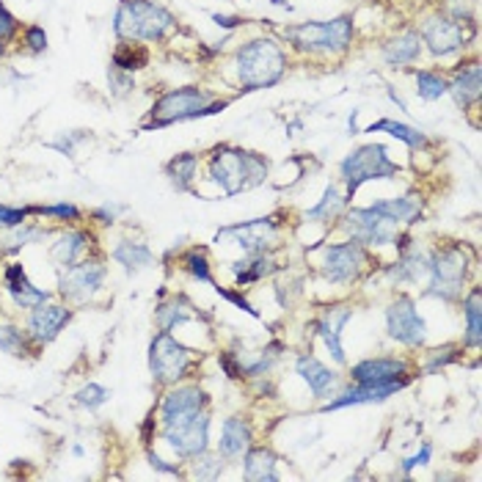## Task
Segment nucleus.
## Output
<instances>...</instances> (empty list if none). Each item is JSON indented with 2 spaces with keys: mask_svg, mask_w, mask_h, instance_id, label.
<instances>
[{
  "mask_svg": "<svg viewBox=\"0 0 482 482\" xmlns=\"http://www.w3.org/2000/svg\"><path fill=\"white\" fill-rule=\"evenodd\" d=\"M210 180L221 185L227 196H237L268 180V160L240 147H215L210 157Z\"/></svg>",
  "mask_w": 482,
  "mask_h": 482,
  "instance_id": "obj_1",
  "label": "nucleus"
},
{
  "mask_svg": "<svg viewBox=\"0 0 482 482\" xmlns=\"http://www.w3.org/2000/svg\"><path fill=\"white\" fill-rule=\"evenodd\" d=\"M243 92H259L276 85L287 72V53L276 39H251L235 56Z\"/></svg>",
  "mask_w": 482,
  "mask_h": 482,
  "instance_id": "obj_2",
  "label": "nucleus"
},
{
  "mask_svg": "<svg viewBox=\"0 0 482 482\" xmlns=\"http://www.w3.org/2000/svg\"><path fill=\"white\" fill-rule=\"evenodd\" d=\"M229 105V100L218 103L210 92L199 89V85H183V89L165 92L149 111V119L144 121V129H160L174 121H188V119H201L221 113Z\"/></svg>",
  "mask_w": 482,
  "mask_h": 482,
  "instance_id": "obj_3",
  "label": "nucleus"
},
{
  "mask_svg": "<svg viewBox=\"0 0 482 482\" xmlns=\"http://www.w3.org/2000/svg\"><path fill=\"white\" fill-rule=\"evenodd\" d=\"M174 14L152 0H121L113 31L121 41H160L174 28Z\"/></svg>",
  "mask_w": 482,
  "mask_h": 482,
  "instance_id": "obj_4",
  "label": "nucleus"
},
{
  "mask_svg": "<svg viewBox=\"0 0 482 482\" xmlns=\"http://www.w3.org/2000/svg\"><path fill=\"white\" fill-rule=\"evenodd\" d=\"M287 41L300 53H326L339 56L353 45V17L339 14L323 22H300L284 28Z\"/></svg>",
  "mask_w": 482,
  "mask_h": 482,
  "instance_id": "obj_5",
  "label": "nucleus"
},
{
  "mask_svg": "<svg viewBox=\"0 0 482 482\" xmlns=\"http://www.w3.org/2000/svg\"><path fill=\"white\" fill-rule=\"evenodd\" d=\"M339 174L342 183L347 185V199H353V193L364 183L394 180L400 174V165L388 157V149L383 144H364L339 163Z\"/></svg>",
  "mask_w": 482,
  "mask_h": 482,
  "instance_id": "obj_6",
  "label": "nucleus"
},
{
  "mask_svg": "<svg viewBox=\"0 0 482 482\" xmlns=\"http://www.w3.org/2000/svg\"><path fill=\"white\" fill-rule=\"evenodd\" d=\"M469 273V259L460 245H444L430 254V287L427 295L442 298V300H455L463 292V281Z\"/></svg>",
  "mask_w": 482,
  "mask_h": 482,
  "instance_id": "obj_7",
  "label": "nucleus"
},
{
  "mask_svg": "<svg viewBox=\"0 0 482 482\" xmlns=\"http://www.w3.org/2000/svg\"><path fill=\"white\" fill-rule=\"evenodd\" d=\"M193 350L171 336V331H160L149 344V370L157 383H177L193 367Z\"/></svg>",
  "mask_w": 482,
  "mask_h": 482,
  "instance_id": "obj_8",
  "label": "nucleus"
},
{
  "mask_svg": "<svg viewBox=\"0 0 482 482\" xmlns=\"http://www.w3.org/2000/svg\"><path fill=\"white\" fill-rule=\"evenodd\" d=\"M344 229L350 232V240L362 245H388L397 243L400 237V224L378 212L372 204L362 210H350L344 218Z\"/></svg>",
  "mask_w": 482,
  "mask_h": 482,
  "instance_id": "obj_9",
  "label": "nucleus"
},
{
  "mask_svg": "<svg viewBox=\"0 0 482 482\" xmlns=\"http://www.w3.org/2000/svg\"><path fill=\"white\" fill-rule=\"evenodd\" d=\"M469 22H460V20H452L447 14H433L422 22V45H427V50L435 56V58H447L452 53H460L469 39L474 36V31L469 33L466 31Z\"/></svg>",
  "mask_w": 482,
  "mask_h": 482,
  "instance_id": "obj_10",
  "label": "nucleus"
},
{
  "mask_svg": "<svg viewBox=\"0 0 482 482\" xmlns=\"http://www.w3.org/2000/svg\"><path fill=\"white\" fill-rule=\"evenodd\" d=\"M163 438L180 458H196L210 447V416L207 411H196L185 419L163 424Z\"/></svg>",
  "mask_w": 482,
  "mask_h": 482,
  "instance_id": "obj_11",
  "label": "nucleus"
},
{
  "mask_svg": "<svg viewBox=\"0 0 482 482\" xmlns=\"http://www.w3.org/2000/svg\"><path fill=\"white\" fill-rule=\"evenodd\" d=\"M367 265V254L364 245L356 240H347V243H334L326 245V259H323V276L331 284H350L362 276Z\"/></svg>",
  "mask_w": 482,
  "mask_h": 482,
  "instance_id": "obj_12",
  "label": "nucleus"
},
{
  "mask_svg": "<svg viewBox=\"0 0 482 482\" xmlns=\"http://www.w3.org/2000/svg\"><path fill=\"white\" fill-rule=\"evenodd\" d=\"M386 331L391 339H397L400 344L419 347L427 339V326L416 309V303L408 295H400L386 309Z\"/></svg>",
  "mask_w": 482,
  "mask_h": 482,
  "instance_id": "obj_13",
  "label": "nucleus"
},
{
  "mask_svg": "<svg viewBox=\"0 0 482 482\" xmlns=\"http://www.w3.org/2000/svg\"><path fill=\"white\" fill-rule=\"evenodd\" d=\"M105 276H108V271H105V265L100 259H85V262H77V265L67 268V273L61 276L58 287H61L64 298L85 303L103 290Z\"/></svg>",
  "mask_w": 482,
  "mask_h": 482,
  "instance_id": "obj_14",
  "label": "nucleus"
},
{
  "mask_svg": "<svg viewBox=\"0 0 482 482\" xmlns=\"http://www.w3.org/2000/svg\"><path fill=\"white\" fill-rule=\"evenodd\" d=\"M227 237H232L245 254H265L279 237V224H276V218H256V221L235 224L218 232V240H227Z\"/></svg>",
  "mask_w": 482,
  "mask_h": 482,
  "instance_id": "obj_15",
  "label": "nucleus"
},
{
  "mask_svg": "<svg viewBox=\"0 0 482 482\" xmlns=\"http://www.w3.org/2000/svg\"><path fill=\"white\" fill-rule=\"evenodd\" d=\"M350 375H353V380L362 386H383V383H400V380L408 383V364L403 359L378 356V359L359 362L353 370H350Z\"/></svg>",
  "mask_w": 482,
  "mask_h": 482,
  "instance_id": "obj_16",
  "label": "nucleus"
},
{
  "mask_svg": "<svg viewBox=\"0 0 482 482\" xmlns=\"http://www.w3.org/2000/svg\"><path fill=\"white\" fill-rule=\"evenodd\" d=\"M207 408V394L199 388V386H180L168 391L163 397V406H160V419L163 424L168 422H177V419H185L196 411H204Z\"/></svg>",
  "mask_w": 482,
  "mask_h": 482,
  "instance_id": "obj_17",
  "label": "nucleus"
},
{
  "mask_svg": "<svg viewBox=\"0 0 482 482\" xmlns=\"http://www.w3.org/2000/svg\"><path fill=\"white\" fill-rule=\"evenodd\" d=\"M72 312L67 309V306H58V303H41L36 306V309L31 312V320H28V334L36 339V342H53L64 326L69 323Z\"/></svg>",
  "mask_w": 482,
  "mask_h": 482,
  "instance_id": "obj_18",
  "label": "nucleus"
},
{
  "mask_svg": "<svg viewBox=\"0 0 482 482\" xmlns=\"http://www.w3.org/2000/svg\"><path fill=\"white\" fill-rule=\"evenodd\" d=\"M400 388H406V380L400 383H383V386H362L356 383L353 388H344L336 400L326 403L323 411L331 414V411H339V408H350V406H370V403H383L388 400L391 394H397Z\"/></svg>",
  "mask_w": 482,
  "mask_h": 482,
  "instance_id": "obj_19",
  "label": "nucleus"
},
{
  "mask_svg": "<svg viewBox=\"0 0 482 482\" xmlns=\"http://www.w3.org/2000/svg\"><path fill=\"white\" fill-rule=\"evenodd\" d=\"M350 320H353V309H350V306H331V309H326L323 317L317 320V334L323 336L328 353L334 356L336 364H344L342 334H344V326Z\"/></svg>",
  "mask_w": 482,
  "mask_h": 482,
  "instance_id": "obj_20",
  "label": "nucleus"
},
{
  "mask_svg": "<svg viewBox=\"0 0 482 482\" xmlns=\"http://www.w3.org/2000/svg\"><path fill=\"white\" fill-rule=\"evenodd\" d=\"M295 370L306 380V386H309V391L315 394V397H334V388H336L339 378L320 359H315L312 353H306V356H300L295 362Z\"/></svg>",
  "mask_w": 482,
  "mask_h": 482,
  "instance_id": "obj_21",
  "label": "nucleus"
},
{
  "mask_svg": "<svg viewBox=\"0 0 482 482\" xmlns=\"http://www.w3.org/2000/svg\"><path fill=\"white\" fill-rule=\"evenodd\" d=\"M251 442H254V430L245 419L240 416H232L224 422L221 427V442H218V455L227 458V460H235V458H243L248 450H251Z\"/></svg>",
  "mask_w": 482,
  "mask_h": 482,
  "instance_id": "obj_22",
  "label": "nucleus"
},
{
  "mask_svg": "<svg viewBox=\"0 0 482 482\" xmlns=\"http://www.w3.org/2000/svg\"><path fill=\"white\" fill-rule=\"evenodd\" d=\"M479 92H482V72H479V61L474 58L471 64H460L455 69V77L450 83V94L455 97L458 108L469 111V105L479 103Z\"/></svg>",
  "mask_w": 482,
  "mask_h": 482,
  "instance_id": "obj_23",
  "label": "nucleus"
},
{
  "mask_svg": "<svg viewBox=\"0 0 482 482\" xmlns=\"http://www.w3.org/2000/svg\"><path fill=\"white\" fill-rule=\"evenodd\" d=\"M419 56H422V39L416 31L397 33L383 45V61L388 67H408V64L419 61Z\"/></svg>",
  "mask_w": 482,
  "mask_h": 482,
  "instance_id": "obj_24",
  "label": "nucleus"
},
{
  "mask_svg": "<svg viewBox=\"0 0 482 482\" xmlns=\"http://www.w3.org/2000/svg\"><path fill=\"white\" fill-rule=\"evenodd\" d=\"M6 287H9L14 303L22 306V309H36V306L48 303V298H50L45 290H39V287H33V284L28 281L22 265H9V268H6Z\"/></svg>",
  "mask_w": 482,
  "mask_h": 482,
  "instance_id": "obj_25",
  "label": "nucleus"
},
{
  "mask_svg": "<svg viewBox=\"0 0 482 482\" xmlns=\"http://www.w3.org/2000/svg\"><path fill=\"white\" fill-rule=\"evenodd\" d=\"M430 273V256H424L422 251H406L394 265L388 268V276L397 284H419L422 279H427Z\"/></svg>",
  "mask_w": 482,
  "mask_h": 482,
  "instance_id": "obj_26",
  "label": "nucleus"
},
{
  "mask_svg": "<svg viewBox=\"0 0 482 482\" xmlns=\"http://www.w3.org/2000/svg\"><path fill=\"white\" fill-rule=\"evenodd\" d=\"M276 466H279V458L265 447L248 450L243 455V474L245 479H254V482H276L279 479Z\"/></svg>",
  "mask_w": 482,
  "mask_h": 482,
  "instance_id": "obj_27",
  "label": "nucleus"
},
{
  "mask_svg": "<svg viewBox=\"0 0 482 482\" xmlns=\"http://www.w3.org/2000/svg\"><path fill=\"white\" fill-rule=\"evenodd\" d=\"M364 133H388L391 138L403 141L408 149H424L427 147V136L422 133L419 127H411V124H403V121H394V119H380V121H372Z\"/></svg>",
  "mask_w": 482,
  "mask_h": 482,
  "instance_id": "obj_28",
  "label": "nucleus"
},
{
  "mask_svg": "<svg viewBox=\"0 0 482 482\" xmlns=\"http://www.w3.org/2000/svg\"><path fill=\"white\" fill-rule=\"evenodd\" d=\"M378 212L397 224H416L422 218V199L419 196H400V199H383L372 204Z\"/></svg>",
  "mask_w": 482,
  "mask_h": 482,
  "instance_id": "obj_29",
  "label": "nucleus"
},
{
  "mask_svg": "<svg viewBox=\"0 0 482 482\" xmlns=\"http://www.w3.org/2000/svg\"><path fill=\"white\" fill-rule=\"evenodd\" d=\"M276 271V262L265 254H248L243 262H235L232 265V273H235V281L237 287H245V284H254L259 279H265Z\"/></svg>",
  "mask_w": 482,
  "mask_h": 482,
  "instance_id": "obj_30",
  "label": "nucleus"
},
{
  "mask_svg": "<svg viewBox=\"0 0 482 482\" xmlns=\"http://www.w3.org/2000/svg\"><path fill=\"white\" fill-rule=\"evenodd\" d=\"M463 317H466V336L463 344L479 347L482 344V290L474 287L463 300Z\"/></svg>",
  "mask_w": 482,
  "mask_h": 482,
  "instance_id": "obj_31",
  "label": "nucleus"
},
{
  "mask_svg": "<svg viewBox=\"0 0 482 482\" xmlns=\"http://www.w3.org/2000/svg\"><path fill=\"white\" fill-rule=\"evenodd\" d=\"M196 171H199V157L185 152V155H177L174 160L165 163V174H168V180L171 185L177 188L180 193L191 191L193 180H196Z\"/></svg>",
  "mask_w": 482,
  "mask_h": 482,
  "instance_id": "obj_32",
  "label": "nucleus"
},
{
  "mask_svg": "<svg viewBox=\"0 0 482 482\" xmlns=\"http://www.w3.org/2000/svg\"><path fill=\"white\" fill-rule=\"evenodd\" d=\"M113 259L119 262V265H121L127 273H136V271L149 268L155 256H152V251H149L144 243H129V240H124V243H119V245L113 248Z\"/></svg>",
  "mask_w": 482,
  "mask_h": 482,
  "instance_id": "obj_33",
  "label": "nucleus"
},
{
  "mask_svg": "<svg viewBox=\"0 0 482 482\" xmlns=\"http://www.w3.org/2000/svg\"><path fill=\"white\" fill-rule=\"evenodd\" d=\"M344 204H347V196H342L336 185H328V188L323 191V199H320L312 210H306V221H315V224L334 221V218L342 215Z\"/></svg>",
  "mask_w": 482,
  "mask_h": 482,
  "instance_id": "obj_34",
  "label": "nucleus"
},
{
  "mask_svg": "<svg viewBox=\"0 0 482 482\" xmlns=\"http://www.w3.org/2000/svg\"><path fill=\"white\" fill-rule=\"evenodd\" d=\"M92 243V237L85 232H64L58 237V243H53V259L58 262V265L69 268L77 262V256L85 251V245Z\"/></svg>",
  "mask_w": 482,
  "mask_h": 482,
  "instance_id": "obj_35",
  "label": "nucleus"
},
{
  "mask_svg": "<svg viewBox=\"0 0 482 482\" xmlns=\"http://www.w3.org/2000/svg\"><path fill=\"white\" fill-rule=\"evenodd\" d=\"M48 232L45 229H36V227H28V224H20V227H9L0 232V254H9V251H17L28 243H36V240H45Z\"/></svg>",
  "mask_w": 482,
  "mask_h": 482,
  "instance_id": "obj_36",
  "label": "nucleus"
},
{
  "mask_svg": "<svg viewBox=\"0 0 482 482\" xmlns=\"http://www.w3.org/2000/svg\"><path fill=\"white\" fill-rule=\"evenodd\" d=\"M416 94L427 103L442 100L444 94H450V80L442 72L433 69H419L416 72Z\"/></svg>",
  "mask_w": 482,
  "mask_h": 482,
  "instance_id": "obj_37",
  "label": "nucleus"
},
{
  "mask_svg": "<svg viewBox=\"0 0 482 482\" xmlns=\"http://www.w3.org/2000/svg\"><path fill=\"white\" fill-rule=\"evenodd\" d=\"M193 317V312H191V303L188 300H177L174 298L171 303H160L157 306V315H155V320H157V326H160V331H171V328H177V326H183V323H188Z\"/></svg>",
  "mask_w": 482,
  "mask_h": 482,
  "instance_id": "obj_38",
  "label": "nucleus"
},
{
  "mask_svg": "<svg viewBox=\"0 0 482 482\" xmlns=\"http://www.w3.org/2000/svg\"><path fill=\"white\" fill-rule=\"evenodd\" d=\"M149 61V53L144 45H133V41H121L113 53V69L119 72H133V69H144Z\"/></svg>",
  "mask_w": 482,
  "mask_h": 482,
  "instance_id": "obj_39",
  "label": "nucleus"
},
{
  "mask_svg": "<svg viewBox=\"0 0 482 482\" xmlns=\"http://www.w3.org/2000/svg\"><path fill=\"white\" fill-rule=\"evenodd\" d=\"M108 400H111V391H108L105 386H100V383H85V386L75 394V403L83 406V408H89V411L105 406Z\"/></svg>",
  "mask_w": 482,
  "mask_h": 482,
  "instance_id": "obj_40",
  "label": "nucleus"
},
{
  "mask_svg": "<svg viewBox=\"0 0 482 482\" xmlns=\"http://www.w3.org/2000/svg\"><path fill=\"white\" fill-rule=\"evenodd\" d=\"M0 350L9 356H25V334L17 326H0Z\"/></svg>",
  "mask_w": 482,
  "mask_h": 482,
  "instance_id": "obj_41",
  "label": "nucleus"
},
{
  "mask_svg": "<svg viewBox=\"0 0 482 482\" xmlns=\"http://www.w3.org/2000/svg\"><path fill=\"white\" fill-rule=\"evenodd\" d=\"M193 460H196L193 477H199V479H215V477H221V471H224V458L221 455H210L207 450L201 455H196Z\"/></svg>",
  "mask_w": 482,
  "mask_h": 482,
  "instance_id": "obj_42",
  "label": "nucleus"
},
{
  "mask_svg": "<svg viewBox=\"0 0 482 482\" xmlns=\"http://www.w3.org/2000/svg\"><path fill=\"white\" fill-rule=\"evenodd\" d=\"M185 268H188V273H191L193 279H199V281H204V284H212L210 262H207L204 251L193 248V251H191V254L185 256Z\"/></svg>",
  "mask_w": 482,
  "mask_h": 482,
  "instance_id": "obj_43",
  "label": "nucleus"
},
{
  "mask_svg": "<svg viewBox=\"0 0 482 482\" xmlns=\"http://www.w3.org/2000/svg\"><path fill=\"white\" fill-rule=\"evenodd\" d=\"M31 212H41V215H53V218H61V221H77L80 218V210L75 204H48V207H33Z\"/></svg>",
  "mask_w": 482,
  "mask_h": 482,
  "instance_id": "obj_44",
  "label": "nucleus"
},
{
  "mask_svg": "<svg viewBox=\"0 0 482 482\" xmlns=\"http://www.w3.org/2000/svg\"><path fill=\"white\" fill-rule=\"evenodd\" d=\"M25 45L31 53H45L48 50V33L41 25H31L25 28Z\"/></svg>",
  "mask_w": 482,
  "mask_h": 482,
  "instance_id": "obj_45",
  "label": "nucleus"
},
{
  "mask_svg": "<svg viewBox=\"0 0 482 482\" xmlns=\"http://www.w3.org/2000/svg\"><path fill=\"white\" fill-rule=\"evenodd\" d=\"M458 347H452V344H447V347H438V350H433L430 353V362H427V372H435L438 367H447L450 362H455L458 359V353H455Z\"/></svg>",
  "mask_w": 482,
  "mask_h": 482,
  "instance_id": "obj_46",
  "label": "nucleus"
},
{
  "mask_svg": "<svg viewBox=\"0 0 482 482\" xmlns=\"http://www.w3.org/2000/svg\"><path fill=\"white\" fill-rule=\"evenodd\" d=\"M31 210H17V207H0V227L9 229V227H20L25 224Z\"/></svg>",
  "mask_w": 482,
  "mask_h": 482,
  "instance_id": "obj_47",
  "label": "nucleus"
},
{
  "mask_svg": "<svg viewBox=\"0 0 482 482\" xmlns=\"http://www.w3.org/2000/svg\"><path fill=\"white\" fill-rule=\"evenodd\" d=\"M17 20H14V14L4 6V0H0V41H9L14 33H17Z\"/></svg>",
  "mask_w": 482,
  "mask_h": 482,
  "instance_id": "obj_48",
  "label": "nucleus"
},
{
  "mask_svg": "<svg viewBox=\"0 0 482 482\" xmlns=\"http://www.w3.org/2000/svg\"><path fill=\"white\" fill-rule=\"evenodd\" d=\"M218 290V295H221V298H227L229 303H235L237 306V309H243L245 315H251V317H259V312L254 309V306L240 295V292H232V290H227V287H215Z\"/></svg>",
  "mask_w": 482,
  "mask_h": 482,
  "instance_id": "obj_49",
  "label": "nucleus"
},
{
  "mask_svg": "<svg viewBox=\"0 0 482 482\" xmlns=\"http://www.w3.org/2000/svg\"><path fill=\"white\" fill-rule=\"evenodd\" d=\"M430 458H433V444H422V450H419L414 458H406V460H403V474H411L414 469L427 466V463H430Z\"/></svg>",
  "mask_w": 482,
  "mask_h": 482,
  "instance_id": "obj_50",
  "label": "nucleus"
},
{
  "mask_svg": "<svg viewBox=\"0 0 482 482\" xmlns=\"http://www.w3.org/2000/svg\"><path fill=\"white\" fill-rule=\"evenodd\" d=\"M116 85H119V94H124V92H129V89H136V85H133V77H127V75H119V69H111V75H108Z\"/></svg>",
  "mask_w": 482,
  "mask_h": 482,
  "instance_id": "obj_51",
  "label": "nucleus"
},
{
  "mask_svg": "<svg viewBox=\"0 0 482 482\" xmlns=\"http://www.w3.org/2000/svg\"><path fill=\"white\" fill-rule=\"evenodd\" d=\"M212 20L221 25V28H227V31H235L237 25H243L240 17H229V14H212Z\"/></svg>",
  "mask_w": 482,
  "mask_h": 482,
  "instance_id": "obj_52",
  "label": "nucleus"
},
{
  "mask_svg": "<svg viewBox=\"0 0 482 482\" xmlns=\"http://www.w3.org/2000/svg\"><path fill=\"white\" fill-rule=\"evenodd\" d=\"M149 460H152V466H155V469H160V471H165V474H180V469H177V466H168V463H165V460H160L155 452H149Z\"/></svg>",
  "mask_w": 482,
  "mask_h": 482,
  "instance_id": "obj_53",
  "label": "nucleus"
},
{
  "mask_svg": "<svg viewBox=\"0 0 482 482\" xmlns=\"http://www.w3.org/2000/svg\"><path fill=\"white\" fill-rule=\"evenodd\" d=\"M271 4H273V6H281V9H290L287 0H271Z\"/></svg>",
  "mask_w": 482,
  "mask_h": 482,
  "instance_id": "obj_54",
  "label": "nucleus"
},
{
  "mask_svg": "<svg viewBox=\"0 0 482 482\" xmlns=\"http://www.w3.org/2000/svg\"><path fill=\"white\" fill-rule=\"evenodd\" d=\"M0 58H4V45H0Z\"/></svg>",
  "mask_w": 482,
  "mask_h": 482,
  "instance_id": "obj_55",
  "label": "nucleus"
}]
</instances>
